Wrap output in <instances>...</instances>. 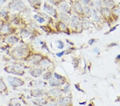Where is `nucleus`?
Masks as SVG:
<instances>
[{"instance_id":"72a5a7b5","label":"nucleus","mask_w":120,"mask_h":106,"mask_svg":"<svg viewBox=\"0 0 120 106\" xmlns=\"http://www.w3.org/2000/svg\"><path fill=\"white\" fill-rule=\"evenodd\" d=\"M46 106H58L56 104H53V103H49V104H46Z\"/></svg>"},{"instance_id":"473e14b6","label":"nucleus","mask_w":120,"mask_h":106,"mask_svg":"<svg viewBox=\"0 0 120 106\" xmlns=\"http://www.w3.org/2000/svg\"><path fill=\"white\" fill-rule=\"evenodd\" d=\"M82 1L83 2V3L85 4H87L89 3L90 0H82Z\"/></svg>"},{"instance_id":"5701e85b","label":"nucleus","mask_w":120,"mask_h":106,"mask_svg":"<svg viewBox=\"0 0 120 106\" xmlns=\"http://www.w3.org/2000/svg\"><path fill=\"white\" fill-rule=\"evenodd\" d=\"M51 77H52L51 72H50L49 71V72H46L45 74L43 75V78L44 80H49L51 78Z\"/></svg>"},{"instance_id":"9d476101","label":"nucleus","mask_w":120,"mask_h":106,"mask_svg":"<svg viewBox=\"0 0 120 106\" xmlns=\"http://www.w3.org/2000/svg\"><path fill=\"white\" fill-rule=\"evenodd\" d=\"M0 20L3 23L10 22V17L8 11L5 10H2L0 11Z\"/></svg>"},{"instance_id":"f257e3e1","label":"nucleus","mask_w":120,"mask_h":106,"mask_svg":"<svg viewBox=\"0 0 120 106\" xmlns=\"http://www.w3.org/2000/svg\"><path fill=\"white\" fill-rule=\"evenodd\" d=\"M8 53L9 56L16 61H25L31 55V51L29 48L22 46L10 49Z\"/></svg>"},{"instance_id":"b1692460","label":"nucleus","mask_w":120,"mask_h":106,"mask_svg":"<svg viewBox=\"0 0 120 106\" xmlns=\"http://www.w3.org/2000/svg\"><path fill=\"white\" fill-rule=\"evenodd\" d=\"M58 27L60 30H65L66 29V26L63 23H59L58 24Z\"/></svg>"},{"instance_id":"7ed1b4c3","label":"nucleus","mask_w":120,"mask_h":106,"mask_svg":"<svg viewBox=\"0 0 120 106\" xmlns=\"http://www.w3.org/2000/svg\"><path fill=\"white\" fill-rule=\"evenodd\" d=\"M17 32V28L13 26L10 22L3 23L0 28V38H5L7 36L15 34Z\"/></svg>"},{"instance_id":"39448f33","label":"nucleus","mask_w":120,"mask_h":106,"mask_svg":"<svg viewBox=\"0 0 120 106\" xmlns=\"http://www.w3.org/2000/svg\"><path fill=\"white\" fill-rule=\"evenodd\" d=\"M7 80L10 85L15 88L20 87L24 86L25 83L24 80L18 77L9 76L7 77Z\"/></svg>"},{"instance_id":"f704fd0d","label":"nucleus","mask_w":120,"mask_h":106,"mask_svg":"<svg viewBox=\"0 0 120 106\" xmlns=\"http://www.w3.org/2000/svg\"><path fill=\"white\" fill-rule=\"evenodd\" d=\"M94 39H92V40H90V41L89 42V43H90V45H92V43H94Z\"/></svg>"},{"instance_id":"a211bd4d","label":"nucleus","mask_w":120,"mask_h":106,"mask_svg":"<svg viewBox=\"0 0 120 106\" xmlns=\"http://www.w3.org/2000/svg\"><path fill=\"white\" fill-rule=\"evenodd\" d=\"M9 106H22V104L20 103L17 98H13L9 100L8 103Z\"/></svg>"},{"instance_id":"1a4fd4ad","label":"nucleus","mask_w":120,"mask_h":106,"mask_svg":"<svg viewBox=\"0 0 120 106\" xmlns=\"http://www.w3.org/2000/svg\"><path fill=\"white\" fill-rule=\"evenodd\" d=\"M43 9L46 13L51 15V16L53 17L56 16L57 12H56V9L52 6L49 5V4L46 3H44L43 5Z\"/></svg>"},{"instance_id":"a878e982","label":"nucleus","mask_w":120,"mask_h":106,"mask_svg":"<svg viewBox=\"0 0 120 106\" xmlns=\"http://www.w3.org/2000/svg\"><path fill=\"white\" fill-rule=\"evenodd\" d=\"M54 76H55L56 79H57L58 80H61L64 78L63 76H61V75H58L57 74V73H55V74H54Z\"/></svg>"},{"instance_id":"6ab92c4d","label":"nucleus","mask_w":120,"mask_h":106,"mask_svg":"<svg viewBox=\"0 0 120 106\" xmlns=\"http://www.w3.org/2000/svg\"><path fill=\"white\" fill-rule=\"evenodd\" d=\"M79 23V19L76 16H73L71 18V25L72 27H76Z\"/></svg>"},{"instance_id":"2eb2a0df","label":"nucleus","mask_w":120,"mask_h":106,"mask_svg":"<svg viewBox=\"0 0 120 106\" xmlns=\"http://www.w3.org/2000/svg\"><path fill=\"white\" fill-rule=\"evenodd\" d=\"M61 90L58 88H54L48 91V94L56 97H59L61 95Z\"/></svg>"},{"instance_id":"4c0bfd02","label":"nucleus","mask_w":120,"mask_h":106,"mask_svg":"<svg viewBox=\"0 0 120 106\" xmlns=\"http://www.w3.org/2000/svg\"><path fill=\"white\" fill-rule=\"evenodd\" d=\"M117 59H120V55H119V56H118L117 57Z\"/></svg>"},{"instance_id":"0eeeda50","label":"nucleus","mask_w":120,"mask_h":106,"mask_svg":"<svg viewBox=\"0 0 120 106\" xmlns=\"http://www.w3.org/2000/svg\"><path fill=\"white\" fill-rule=\"evenodd\" d=\"M9 94V90L7 85L2 77H0V95L8 96Z\"/></svg>"},{"instance_id":"c756f323","label":"nucleus","mask_w":120,"mask_h":106,"mask_svg":"<svg viewBox=\"0 0 120 106\" xmlns=\"http://www.w3.org/2000/svg\"><path fill=\"white\" fill-rule=\"evenodd\" d=\"M61 9L63 10L66 11L67 9L68 8V7H67V5H66V4H63V5H61Z\"/></svg>"},{"instance_id":"7c9ffc66","label":"nucleus","mask_w":120,"mask_h":106,"mask_svg":"<svg viewBox=\"0 0 120 106\" xmlns=\"http://www.w3.org/2000/svg\"><path fill=\"white\" fill-rule=\"evenodd\" d=\"M50 2L54 4H56L57 3H58L59 0H48Z\"/></svg>"},{"instance_id":"c85d7f7f","label":"nucleus","mask_w":120,"mask_h":106,"mask_svg":"<svg viewBox=\"0 0 120 106\" xmlns=\"http://www.w3.org/2000/svg\"><path fill=\"white\" fill-rule=\"evenodd\" d=\"M8 0H0V8L7 2Z\"/></svg>"},{"instance_id":"dca6fc26","label":"nucleus","mask_w":120,"mask_h":106,"mask_svg":"<svg viewBox=\"0 0 120 106\" xmlns=\"http://www.w3.org/2000/svg\"><path fill=\"white\" fill-rule=\"evenodd\" d=\"M49 83L50 86H53V87L59 86L61 85L62 84H63V82H60V80H58L57 79L52 78L50 79H49Z\"/></svg>"},{"instance_id":"f8f14e48","label":"nucleus","mask_w":120,"mask_h":106,"mask_svg":"<svg viewBox=\"0 0 120 106\" xmlns=\"http://www.w3.org/2000/svg\"><path fill=\"white\" fill-rule=\"evenodd\" d=\"M29 72H30V76L36 78V77H40L42 75V69L38 68V67H33L30 69Z\"/></svg>"},{"instance_id":"2f4dec72","label":"nucleus","mask_w":120,"mask_h":106,"mask_svg":"<svg viewBox=\"0 0 120 106\" xmlns=\"http://www.w3.org/2000/svg\"><path fill=\"white\" fill-rule=\"evenodd\" d=\"M65 53V51H62V52H61V53H57V56H58V57H61V56H63V55H64V54Z\"/></svg>"},{"instance_id":"ddd939ff","label":"nucleus","mask_w":120,"mask_h":106,"mask_svg":"<svg viewBox=\"0 0 120 106\" xmlns=\"http://www.w3.org/2000/svg\"><path fill=\"white\" fill-rule=\"evenodd\" d=\"M19 37L20 39H24L29 37L30 35V32L26 28H22L19 32Z\"/></svg>"},{"instance_id":"6e6552de","label":"nucleus","mask_w":120,"mask_h":106,"mask_svg":"<svg viewBox=\"0 0 120 106\" xmlns=\"http://www.w3.org/2000/svg\"><path fill=\"white\" fill-rule=\"evenodd\" d=\"M43 59V57L41 55L39 54H31L25 61L30 62L33 64H38L40 63Z\"/></svg>"},{"instance_id":"393cba45","label":"nucleus","mask_w":120,"mask_h":106,"mask_svg":"<svg viewBox=\"0 0 120 106\" xmlns=\"http://www.w3.org/2000/svg\"><path fill=\"white\" fill-rule=\"evenodd\" d=\"M102 12H103L104 15H105L106 16H109L110 14V11L107 8H105L103 9V10H102Z\"/></svg>"},{"instance_id":"e433bc0d","label":"nucleus","mask_w":120,"mask_h":106,"mask_svg":"<svg viewBox=\"0 0 120 106\" xmlns=\"http://www.w3.org/2000/svg\"><path fill=\"white\" fill-rule=\"evenodd\" d=\"M115 29H116V27H114L113 29H112V30H111V31H110V32L113 31H114V30H115Z\"/></svg>"},{"instance_id":"9b49d317","label":"nucleus","mask_w":120,"mask_h":106,"mask_svg":"<svg viewBox=\"0 0 120 106\" xmlns=\"http://www.w3.org/2000/svg\"><path fill=\"white\" fill-rule=\"evenodd\" d=\"M30 94L32 97L38 98L42 97L44 94V92L40 88H35L30 90Z\"/></svg>"},{"instance_id":"cd10ccee","label":"nucleus","mask_w":120,"mask_h":106,"mask_svg":"<svg viewBox=\"0 0 120 106\" xmlns=\"http://www.w3.org/2000/svg\"><path fill=\"white\" fill-rule=\"evenodd\" d=\"M76 9L77 10V11H80V12H82V7H81V5L79 3H76Z\"/></svg>"},{"instance_id":"ea45409f","label":"nucleus","mask_w":120,"mask_h":106,"mask_svg":"<svg viewBox=\"0 0 120 106\" xmlns=\"http://www.w3.org/2000/svg\"></svg>"},{"instance_id":"412c9836","label":"nucleus","mask_w":120,"mask_h":106,"mask_svg":"<svg viewBox=\"0 0 120 106\" xmlns=\"http://www.w3.org/2000/svg\"><path fill=\"white\" fill-rule=\"evenodd\" d=\"M34 18L35 19H36L38 23H41H41H43V22H44V21H45V20H44V19L43 18H42V17H41L40 16H38V15H34Z\"/></svg>"},{"instance_id":"f3484780","label":"nucleus","mask_w":120,"mask_h":106,"mask_svg":"<svg viewBox=\"0 0 120 106\" xmlns=\"http://www.w3.org/2000/svg\"><path fill=\"white\" fill-rule=\"evenodd\" d=\"M33 103L34 104H35V105L42 106L44 105H46V103H47V101H46L44 98H38L37 99L33 100Z\"/></svg>"},{"instance_id":"f03ea898","label":"nucleus","mask_w":120,"mask_h":106,"mask_svg":"<svg viewBox=\"0 0 120 106\" xmlns=\"http://www.w3.org/2000/svg\"><path fill=\"white\" fill-rule=\"evenodd\" d=\"M8 9L10 10L23 12L26 11V5L22 0H11L7 5Z\"/></svg>"},{"instance_id":"c9c22d12","label":"nucleus","mask_w":120,"mask_h":106,"mask_svg":"<svg viewBox=\"0 0 120 106\" xmlns=\"http://www.w3.org/2000/svg\"><path fill=\"white\" fill-rule=\"evenodd\" d=\"M2 24H3V23L2 22L1 20H0V28H1L2 25Z\"/></svg>"},{"instance_id":"4be33fe9","label":"nucleus","mask_w":120,"mask_h":106,"mask_svg":"<svg viewBox=\"0 0 120 106\" xmlns=\"http://www.w3.org/2000/svg\"><path fill=\"white\" fill-rule=\"evenodd\" d=\"M60 18L63 19V20L65 21V22H68V21H69V16H68L66 14V13H61L60 15Z\"/></svg>"},{"instance_id":"4468645a","label":"nucleus","mask_w":120,"mask_h":106,"mask_svg":"<svg viewBox=\"0 0 120 106\" xmlns=\"http://www.w3.org/2000/svg\"><path fill=\"white\" fill-rule=\"evenodd\" d=\"M71 98L69 97H67V96H66V97H63L60 99L58 100V103L60 106H67L69 105V104L71 103Z\"/></svg>"},{"instance_id":"aec40b11","label":"nucleus","mask_w":120,"mask_h":106,"mask_svg":"<svg viewBox=\"0 0 120 106\" xmlns=\"http://www.w3.org/2000/svg\"><path fill=\"white\" fill-rule=\"evenodd\" d=\"M29 3H30L32 7H36V5H40L41 3V0H28Z\"/></svg>"},{"instance_id":"423d86ee","label":"nucleus","mask_w":120,"mask_h":106,"mask_svg":"<svg viewBox=\"0 0 120 106\" xmlns=\"http://www.w3.org/2000/svg\"><path fill=\"white\" fill-rule=\"evenodd\" d=\"M4 42H6L8 45H13L19 42L20 41V38L18 36V35H15V34L7 36L6 37L3 38Z\"/></svg>"},{"instance_id":"58836bf2","label":"nucleus","mask_w":120,"mask_h":106,"mask_svg":"<svg viewBox=\"0 0 120 106\" xmlns=\"http://www.w3.org/2000/svg\"><path fill=\"white\" fill-rule=\"evenodd\" d=\"M119 100H119V101H120V98H119Z\"/></svg>"},{"instance_id":"20e7f679","label":"nucleus","mask_w":120,"mask_h":106,"mask_svg":"<svg viewBox=\"0 0 120 106\" xmlns=\"http://www.w3.org/2000/svg\"><path fill=\"white\" fill-rule=\"evenodd\" d=\"M4 71L8 74H12L17 76H22L25 74V71L22 67L15 65H9L3 68Z\"/></svg>"},{"instance_id":"bb28decb","label":"nucleus","mask_w":120,"mask_h":106,"mask_svg":"<svg viewBox=\"0 0 120 106\" xmlns=\"http://www.w3.org/2000/svg\"><path fill=\"white\" fill-rule=\"evenodd\" d=\"M94 19H95L97 22H99V20H100L99 18V17L98 16L97 14L96 11H94Z\"/></svg>"}]
</instances>
